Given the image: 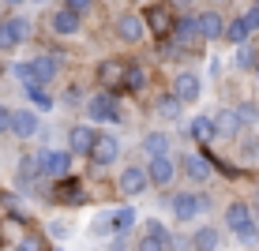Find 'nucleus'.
<instances>
[{"instance_id":"17","label":"nucleus","mask_w":259,"mask_h":251,"mask_svg":"<svg viewBox=\"0 0 259 251\" xmlns=\"http://www.w3.org/2000/svg\"><path fill=\"white\" fill-rule=\"evenodd\" d=\"M124 75H128V64H124V60H105V64L98 68V79H102L105 86H113V90L124 86Z\"/></svg>"},{"instance_id":"27","label":"nucleus","mask_w":259,"mask_h":251,"mask_svg":"<svg viewBox=\"0 0 259 251\" xmlns=\"http://www.w3.org/2000/svg\"><path fill=\"white\" fill-rule=\"evenodd\" d=\"M41 176V169H38V158H23L19 161V187H30L34 180Z\"/></svg>"},{"instance_id":"25","label":"nucleus","mask_w":259,"mask_h":251,"mask_svg":"<svg viewBox=\"0 0 259 251\" xmlns=\"http://www.w3.org/2000/svg\"><path fill=\"white\" fill-rule=\"evenodd\" d=\"M255 64H259V53H255V45H252V41L237 45V53H233V68L248 71V68H255Z\"/></svg>"},{"instance_id":"23","label":"nucleus","mask_w":259,"mask_h":251,"mask_svg":"<svg viewBox=\"0 0 259 251\" xmlns=\"http://www.w3.org/2000/svg\"><path fill=\"white\" fill-rule=\"evenodd\" d=\"M136 210H132V206H117V210H113V232H120V236H124V232H132V229H136Z\"/></svg>"},{"instance_id":"43","label":"nucleus","mask_w":259,"mask_h":251,"mask_svg":"<svg viewBox=\"0 0 259 251\" xmlns=\"http://www.w3.org/2000/svg\"><path fill=\"white\" fill-rule=\"evenodd\" d=\"M252 218L259 221V195H255V203H252Z\"/></svg>"},{"instance_id":"34","label":"nucleus","mask_w":259,"mask_h":251,"mask_svg":"<svg viewBox=\"0 0 259 251\" xmlns=\"http://www.w3.org/2000/svg\"><path fill=\"white\" fill-rule=\"evenodd\" d=\"M233 113H237V120H240V124H255V120H259V109H255L252 102H240Z\"/></svg>"},{"instance_id":"46","label":"nucleus","mask_w":259,"mask_h":251,"mask_svg":"<svg viewBox=\"0 0 259 251\" xmlns=\"http://www.w3.org/2000/svg\"><path fill=\"white\" fill-rule=\"evenodd\" d=\"M255 79H259V64H255Z\"/></svg>"},{"instance_id":"10","label":"nucleus","mask_w":259,"mask_h":251,"mask_svg":"<svg viewBox=\"0 0 259 251\" xmlns=\"http://www.w3.org/2000/svg\"><path fill=\"white\" fill-rule=\"evenodd\" d=\"M143 34H147V26H143V15L124 12L120 19H117V38H120V41H143Z\"/></svg>"},{"instance_id":"6","label":"nucleus","mask_w":259,"mask_h":251,"mask_svg":"<svg viewBox=\"0 0 259 251\" xmlns=\"http://www.w3.org/2000/svg\"><path fill=\"white\" fill-rule=\"evenodd\" d=\"M26 38H30V23H26V19H19V15H15V19H4V23H0V49H15V45H19V41H26Z\"/></svg>"},{"instance_id":"36","label":"nucleus","mask_w":259,"mask_h":251,"mask_svg":"<svg viewBox=\"0 0 259 251\" xmlns=\"http://www.w3.org/2000/svg\"><path fill=\"white\" fill-rule=\"evenodd\" d=\"M136 251H169V240H154V236H143Z\"/></svg>"},{"instance_id":"44","label":"nucleus","mask_w":259,"mask_h":251,"mask_svg":"<svg viewBox=\"0 0 259 251\" xmlns=\"http://www.w3.org/2000/svg\"><path fill=\"white\" fill-rule=\"evenodd\" d=\"M19 251H34V247H30V244H19Z\"/></svg>"},{"instance_id":"40","label":"nucleus","mask_w":259,"mask_h":251,"mask_svg":"<svg viewBox=\"0 0 259 251\" xmlns=\"http://www.w3.org/2000/svg\"><path fill=\"white\" fill-rule=\"evenodd\" d=\"M0 131H12V113L0 105Z\"/></svg>"},{"instance_id":"18","label":"nucleus","mask_w":259,"mask_h":251,"mask_svg":"<svg viewBox=\"0 0 259 251\" xmlns=\"http://www.w3.org/2000/svg\"><path fill=\"white\" fill-rule=\"evenodd\" d=\"M210 120H214V135H229V139H237L240 131H244V124L237 120V113H233V109H226V113L210 116Z\"/></svg>"},{"instance_id":"4","label":"nucleus","mask_w":259,"mask_h":251,"mask_svg":"<svg viewBox=\"0 0 259 251\" xmlns=\"http://www.w3.org/2000/svg\"><path fill=\"white\" fill-rule=\"evenodd\" d=\"M203 210H207V199H203V195H195V191H177L173 195V218L177 221H195Z\"/></svg>"},{"instance_id":"48","label":"nucleus","mask_w":259,"mask_h":251,"mask_svg":"<svg viewBox=\"0 0 259 251\" xmlns=\"http://www.w3.org/2000/svg\"><path fill=\"white\" fill-rule=\"evenodd\" d=\"M0 75H4V68H0Z\"/></svg>"},{"instance_id":"15","label":"nucleus","mask_w":259,"mask_h":251,"mask_svg":"<svg viewBox=\"0 0 259 251\" xmlns=\"http://www.w3.org/2000/svg\"><path fill=\"white\" fill-rule=\"evenodd\" d=\"M147 180L150 184H173V158H150L147 161Z\"/></svg>"},{"instance_id":"31","label":"nucleus","mask_w":259,"mask_h":251,"mask_svg":"<svg viewBox=\"0 0 259 251\" xmlns=\"http://www.w3.org/2000/svg\"><path fill=\"white\" fill-rule=\"evenodd\" d=\"M240 158L248 161V165H259V135H248L244 146H240Z\"/></svg>"},{"instance_id":"5","label":"nucleus","mask_w":259,"mask_h":251,"mask_svg":"<svg viewBox=\"0 0 259 251\" xmlns=\"http://www.w3.org/2000/svg\"><path fill=\"white\" fill-rule=\"evenodd\" d=\"M38 169H41V176L64 180L71 169V150H46V154H38Z\"/></svg>"},{"instance_id":"41","label":"nucleus","mask_w":259,"mask_h":251,"mask_svg":"<svg viewBox=\"0 0 259 251\" xmlns=\"http://www.w3.org/2000/svg\"><path fill=\"white\" fill-rule=\"evenodd\" d=\"M192 4H195V0H173V8H181V12H188Z\"/></svg>"},{"instance_id":"45","label":"nucleus","mask_w":259,"mask_h":251,"mask_svg":"<svg viewBox=\"0 0 259 251\" xmlns=\"http://www.w3.org/2000/svg\"><path fill=\"white\" fill-rule=\"evenodd\" d=\"M252 8H259V0H252Z\"/></svg>"},{"instance_id":"14","label":"nucleus","mask_w":259,"mask_h":251,"mask_svg":"<svg viewBox=\"0 0 259 251\" xmlns=\"http://www.w3.org/2000/svg\"><path fill=\"white\" fill-rule=\"evenodd\" d=\"M173 97L177 102H195V97H199V79L192 75V71H181V75L173 79Z\"/></svg>"},{"instance_id":"19","label":"nucleus","mask_w":259,"mask_h":251,"mask_svg":"<svg viewBox=\"0 0 259 251\" xmlns=\"http://www.w3.org/2000/svg\"><path fill=\"white\" fill-rule=\"evenodd\" d=\"M192 247H195V251H218V247H222V232L210 229V225L195 229V232H192Z\"/></svg>"},{"instance_id":"9","label":"nucleus","mask_w":259,"mask_h":251,"mask_svg":"<svg viewBox=\"0 0 259 251\" xmlns=\"http://www.w3.org/2000/svg\"><path fill=\"white\" fill-rule=\"evenodd\" d=\"M169 34H173V53H177V49H188L192 41H199V30H195V19H192V15H181Z\"/></svg>"},{"instance_id":"29","label":"nucleus","mask_w":259,"mask_h":251,"mask_svg":"<svg viewBox=\"0 0 259 251\" xmlns=\"http://www.w3.org/2000/svg\"><path fill=\"white\" fill-rule=\"evenodd\" d=\"M158 116H165V120H177V116H181V102H177L173 94L158 97Z\"/></svg>"},{"instance_id":"33","label":"nucleus","mask_w":259,"mask_h":251,"mask_svg":"<svg viewBox=\"0 0 259 251\" xmlns=\"http://www.w3.org/2000/svg\"><path fill=\"white\" fill-rule=\"evenodd\" d=\"M143 236H154V240H173L158 218H147V221H143Z\"/></svg>"},{"instance_id":"32","label":"nucleus","mask_w":259,"mask_h":251,"mask_svg":"<svg viewBox=\"0 0 259 251\" xmlns=\"http://www.w3.org/2000/svg\"><path fill=\"white\" fill-rule=\"evenodd\" d=\"M147 86V75H143V68H132L128 64V75H124V90H143Z\"/></svg>"},{"instance_id":"22","label":"nucleus","mask_w":259,"mask_h":251,"mask_svg":"<svg viewBox=\"0 0 259 251\" xmlns=\"http://www.w3.org/2000/svg\"><path fill=\"white\" fill-rule=\"evenodd\" d=\"M79 23H83V15L68 12V8L53 12V30H57V34H75V30H79Z\"/></svg>"},{"instance_id":"37","label":"nucleus","mask_w":259,"mask_h":251,"mask_svg":"<svg viewBox=\"0 0 259 251\" xmlns=\"http://www.w3.org/2000/svg\"><path fill=\"white\" fill-rule=\"evenodd\" d=\"M240 23L248 26V34H252V30H259V8H248V12L240 15Z\"/></svg>"},{"instance_id":"49","label":"nucleus","mask_w":259,"mask_h":251,"mask_svg":"<svg viewBox=\"0 0 259 251\" xmlns=\"http://www.w3.org/2000/svg\"><path fill=\"white\" fill-rule=\"evenodd\" d=\"M38 4H41V0H38Z\"/></svg>"},{"instance_id":"26","label":"nucleus","mask_w":259,"mask_h":251,"mask_svg":"<svg viewBox=\"0 0 259 251\" xmlns=\"http://www.w3.org/2000/svg\"><path fill=\"white\" fill-rule=\"evenodd\" d=\"M192 139L203 142V146L214 139V120H210V116H195V120H192Z\"/></svg>"},{"instance_id":"8","label":"nucleus","mask_w":259,"mask_h":251,"mask_svg":"<svg viewBox=\"0 0 259 251\" xmlns=\"http://www.w3.org/2000/svg\"><path fill=\"white\" fill-rule=\"evenodd\" d=\"M147 169H143V165H128V169H124V173H120V180H117V187H120V195H128V199H132V195H143V191H147Z\"/></svg>"},{"instance_id":"3","label":"nucleus","mask_w":259,"mask_h":251,"mask_svg":"<svg viewBox=\"0 0 259 251\" xmlns=\"http://www.w3.org/2000/svg\"><path fill=\"white\" fill-rule=\"evenodd\" d=\"M173 23H177V15L169 12L165 4H150L147 12H143V26H147L154 38H169V30H173Z\"/></svg>"},{"instance_id":"21","label":"nucleus","mask_w":259,"mask_h":251,"mask_svg":"<svg viewBox=\"0 0 259 251\" xmlns=\"http://www.w3.org/2000/svg\"><path fill=\"white\" fill-rule=\"evenodd\" d=\"M184 173H188L192 180H207V176L214 173V161L203 158V154H188L184 158Z\"/></svg>"},{"instance_id":"39","label":"nucleus","mask_w":259,"mask_h":251,"mask_svg":"<svg viewBox=\"0 0 259 251\" xmlns=\"http://www.w3.org/2000/svg\"><path fill=\"white\" fill-rule=\"evenodd\" d=\"M64 8H68V12H75V15H83L87 8H91V0H64Z\"/></svg>"},{"instance_id":"35","label":"nucleus","mask_w":259,"mask_h":251,"mask_svg":"<svg viewBox=\"0 0 259 251\" xmlns=\"http://www.w3.org/2000/svg\"><path fill=\"white\" fill-rule=\"evenodd\" d=\"M12 71H15V79H19L23 86H38V83H34V68L30 64H15Z\"/></svg>"},{"instance_id":"30","label":"nucleus","mask_w":259,"mask_h":251,"mask_svg":"<svg viewBox=\"0 0 259 251\" xmlns=\"http://www.w3.org/2000/svg\"><path fill=\"white\" fill-rule=\"evenodd\" d=\"M222 38H229V41H233V45H244V41H248V26L240 23V15H237V19H233V23L226 26V34H222Z\"/></svg>"},{"instance_id":"20","label":"nucleus","mask_w":259,"mask_h":251,"mask_svg":"<svg viewBox=\"0 0 259 251\" xmlns=\"http://www.w3.org/2000/svg\"><path fill=\"white\" fill-rule=\"evenodd\" d=\"M30 68H34V83H38V86H46L49 79L57 75L60 60H57V57H34V60H30Z\"/></svg>"},{"instance_id":"12","label":"nucleus","mask_w":259,"mask_h":251,"mask_svg":"<svg viewBox=\"0 0 259 251\" xmlns=\"http://www.w3.org/2000/svg\"><path fill=\"white\" fill-rule=\"evenodd\" d=\"M94 139H98V131L91 128V124H79V128H71V131H68L71 154H87V158H91V150H94Z\"/></svg>"},{"instance_id":"38","label":"nucleus","mask_w":259,"mask_h":251,"mask_svg":"<svg viewBox=\"0 0 259 251\" xmlns=\"http://www.w3.org/2000/svg\"><path fill=\"white\" fill-rule=\"evenodd\" d=\"M94 232H113V214H102V218L94 221Z\"/></svg>"},{"instance_id":"11","label":"nucleus","mask_w":259,"mask_h":251,"mask_svg":"<svg viewBox=\"0 0 259 251\" xmlns=\"http://www.w3.org/2000/svg\"><path fill=\"white\" fill-rule=\"evenodd\" d=\"M195 30H199L203 41H218L226 34V23H222L218 12H203V15H195Z\"/></svg>"},{"instance_id":"7","label":"nucleus","mask_w":259,"mask_h":251,"mask_svg":"<svg viewBox=\"0 0 259 251\" xmlns=\"http://www.w3.org/2000/svg\"><path fill=\"white\" fill-rule=\"evenodd\" d=\"M117 158H120V142L113 139L109 131H98L94 150H91V161H94V165H113Z\"/></svg>"},{"instance_id":"24","label":"nucleus","mask_w":259,"mask_h":251,"mask_svg":"<svg viewBox=\"0 0 259 251\" xmlns=\"http://www.w3.org/2000/svg\"><path fill=\"white\" fill-rule=\"evenodd\" d=\"M143 150H147L150 158H169V135H165V131L147 135V139H143Z\"/></svg>"},{"instance_id":"2","label":"nucleus","mask_w":259,"mask_h":251,"mask_svg":"<svg viewBox=\"0 0 259 251\" xmlns=\"http://www.w3.org/2000/svg\"><path fill=\"white\" fill-rule=\"evenodd\" d=\"M87 116L98 120V124H117L120 120V105H117L113 94H94V97H87Z\"/></svg>"},{"instance_id":"42","label":"nucleus","mask_w":259,"mask_h":251,"mask_svg":"<svg viewBox=\"0 0 259 251\" xmlns=\"http://www.w3.org/2000/svg\"><path fill=\"white\" fill-rule=\"evenodd\" d=\"M109 251H128V244H124V240H113V247Z\"/></svg>"},{"instance_id":"1","label":"nucleus","mask_w":259,"mask_h":251,"mask_svg":"<svg viewBox=\"0 0 259 251\" xmlns=\"http://www.w3.org/2000/svg\"><path fill=\"white\" fill-rule=\"evenodd\" d=\"M226 221H229V232H233L237 240H244V244H255L259 240V221L252 218V206L248 203H229Z\"/></svg>"},{"instance_id":"16","label":"nucleus","mask_w":259,"mask_h":251,"mask_svg":"<svg viewBox=\"0 0 259 251\" xmlns=\"http://www.w3.org/2000/svg\"><path fill=\"white\" fill-rule=\"evenodd\" d=\"M53 199L68 203V206H79V203L87 199V191H83V184H79V180H60L57 187H53Z\"/></svg>"},{"instance_id":"47","label":"nucleus","mask_w":259,"mask_h":251,"mask_svg":"<svg viewBox=\"0 0 259 251\" xmlns=\"http://www.w3.org/2000/svg\"><path fill=\"white\" fill-rule=\"evenodd\" d=\"M8 4H19V0H8Z\"/></svg>"},{"instance_id":"13","label":"nucleus","mask_w":259,"mask_h":251,"mask_svg":"<svg viewBox=\"0 0 259 251\" xmlns=\"http://www.w3.org/2000/svg\"><path fill=\"white\" fill-rule=\"evenodd\" d=\"M38 113H30V109H19V113H12V135H19V139H34L38 135Z\"/></svg>"},{"instance_id":"28","label":"nucleus","mask_w":259,"mask_h":251,"mask_svg":"<svg viewBox=\"0 0 259 251\" xmlns=\"http://www.w3.org/2000/svg\"><path fill=\"white\" fill-rule=\"evenodd\" d=\"M26 97L34 102V109H38V113H49L53 109V94L46 90V86H26Z\"/></svg>"}]
</instances>
